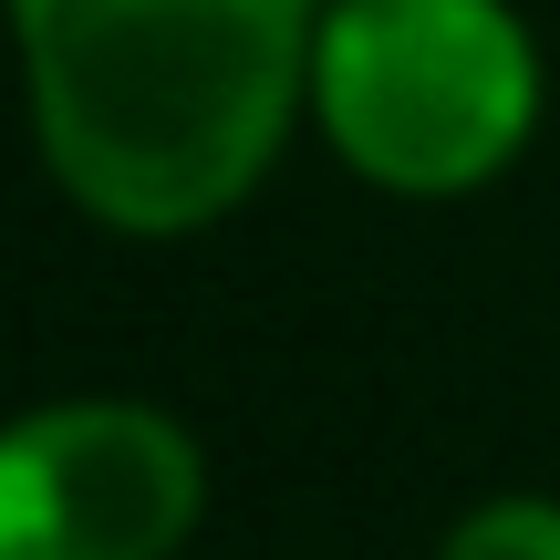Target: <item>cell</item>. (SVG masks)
<instances>
[{"mask_svg":"<svg viewBox=\"0 0 560 560\" xmlns=\"http://www.w3.org/2000/svg\"><path fill=\"white\" fill-rule=\"evenodd\" d=\"M42 145L115 229H198L270 166L312 0H11Z\"/></svg>","mask_w":560,"mask_h":560,"instance_id":"obj_1","label":"cell"},{"mask_svg":"<svg viewBox=\"0 0 560 560\" xmlns=\"http://www.w3.org/2000/svg\"><path fill=\"white\" fill-rule=\"evenodd\" d=\"M312 94L363 177L457 198L520 156L540 62L499 0H342L312 42Z\"/></svg>","mask_w":560,"mask_h":560,"instance_id":"obj_2","label":"cell"},{"mask_svg":"<svg viewBox=\"0 0 560 560\" xmlns=\"http://www.w3.org/2000/svg\"><path fill=\"white\" fill-rule=\"evenodd\" d=\"M198 520V446L145 405L0 425V560H166Z\"/></svg>","mask_w":560,"mask_h":560,"instance_id":"obj_3","label":"cell"},{"mask_svg":"<svg viewBox=\"0 0 560 560\" xmlns=\"http://www.w3.org/2000/svg\"><path fill=\"white\" fill-rule=\"evenodd\" d=\"M446 560H560V509L540 499H499L446 540Z\"/></svg>","mask_w":560,"mask_h":560,"instance_id":"obj_4","label":"cell"}]
</instances>
